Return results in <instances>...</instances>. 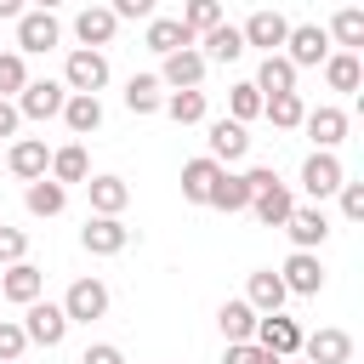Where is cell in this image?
Segmentation results:
<instances>
[{
    "label": "cell",
    "instance_id": "obj_1",
    "mask_svg": "<svg viewBox=\"0 0 364 364\" xmlns=\"http://www.w3.org/2000/svg\"><path fill=\"white\" fill-rule=\"evenodd\" d=\"M23 336H28V347H63V336H68V313H63V301H46V296H34L28 307H23Z\"/></svg>",
    "mask_w": 364,
    "mask_h": 364
},
{
    "label": "cell",
    "instance_id": "obj_2",
    "mask_svg": "<svg viewBox=\"0 0 364 364\" xmlns=\"http://www.w3.org/2000/svg\"><path fill=\"white\" fill-rule=\"evenodd\" d=\"M108 51H97V46H74L68 51V63H63V85L68 91H102L108 85Z\"/></svg>",
    "mask_w": 364,
    "mask_h": 364
},
{
    "label": "cell",
    "instance_id": "obj_3",
    "mask_svg": "<svg viewBox=\"0 0 364 364\" xmlns=\"http://www.w3.org/2000/svg\"><path fill=\"white\" fill-rule=\"evenodd\" d=\"M11 102H17V114H23V119H57V114H63V102H68V85H63V80H28Z\"/></svg>",
    "mask_w": 364,
    "mask_h": 364
},
{
    "label": "cell",
    "instance_id": "obj_4",
    "mask_svg": "<svg viewBox=\"0 0 364 364\" xmlns=\"http://www.w3.org/2000/svg\"><path fill=\"white\" fill-rule=\"evenodd\" d=\"M341 182H347V171H341L336 148H313V154L301 159V188H307V199H330Z\"/></svg>",
    "mask_w": 364,
    "mask_h": 364
},
{
    "label": "cell",
    "instance_id": "obj_5",
    "mask_svg": "<svg viewBox=\"0 0 364 364\" xmlns=\"http://www.w3.org/2000/svg\"><path fill=\"white\" fill-rule=\"evenodd\" d=\"M296 68H318L324 57H330V34L318 28V23H290V34H284V46H279Z\"/></svg>",
    "mask_w": 364,
    "mask_h": 364
},
{
    "label": "cell",
    "instance_id": "obj_6",
    "mask_svg": "<svg viewBox=\"0 0 364 364\" xmlns=\"http://www.w3.org/2000/svg\"><path fill=\"white\" fill-rule=\"evenodd\" d=\"M250 341H262V347L279 353V358H296V353H301V324L279 307V313H262V318H256V336H250Z\"/></svg>",
    "mask_w": 364,
    "mask_h": 364
},
{
    "label": "cell",
    "instance_id": "obj_7",
    "mask_svg": "<svg viewBox=\"0 0 364 364\" xmlns=\"http://www.w3.org/2000/svg\"><path fill=\"white\" fill-rule=\"evenodd\" d=\"M279 279H284L290 296H318V290H324V262H318V250H290L284 267H279Z\"/></svg>",
    "mask_w": 364,
    "mask_h": 364
},
{
    "label": "cell",
    "instance_id": "obj_8",
    "mask_svg": "<svg viewBox=\"0 0 364 364\" xmlns=\"http://www.w3.org/2000/svg\"><path fill=\"white\" fill-rule=\"evenodd\" d=\"M63 313H68V324L102 318V313H108V284H102V279H74L68 296H63Z\"/></svg>",
    "mask_w": 364,
    "mask_h": 364
},
{
    "label": "cell",
    "instance_id": "obj_9",
    "mask_svg": "<svg viewBox=\"0 0 364 364\" xmlns=\"http://www.w3.org/2000/svg\"><path fill=\"white\" fill-rule=\"evenodd\" d=\"M205 142H210V159H216V165H239V159L250 154V131H245L239 119H210V125H205Z\"/></svg>",
    "mask_w": 364,
    "mask_h": 364
},
{
    "label": "cell",
    "instance_id": "obj_10",
    "mask_svg": "<svg viewBox=\"0 0 364 364\" xmlns=\"http://www.w3.org/2000/svg\"><path fill=\"white\" fill-rule=\"evenodd\" d=\"M80 245H85L91 256H119V250L131 245V228H125L119 216H97V210H91V222L80 228Z\"/></svg>",
    "mask_w": 364,
    "mask_h": 364
},
{
    "label": "cell",
    "instance_id": "obj_11",
    "mask_svg": "<svg viewBox=\"0 0 364 364\" xmlns=\"http://www.w3.org/2000/svg\"><path fill=\"white\" fill-rule=\"evenodd\" d=\"M0 296L11 301V307H28L34 296H46V273L23 256V262H11V267H0Z\"/></svg>",
    "mask_w": 364,
    "mask_h": 364
},
{
    "label": "cell",
    "instance_id": "obj_12",
    "mask_svg": "<svg viewBox=\"0 0 364 364\" xmlns=\"http://www.w3.org/2000/svg\"><path fill=\"white\" fill-rule=\"evenodd\" d=\"M239 34H245V46H256V51L267 57V51H279V46H284L290 17H284V11H250V17L239 23Z\"/></svg>",
    "mask_w": 364,
    "mask_h": 364
},
{
    "label": "cell",
    "instance_id": "obj_13",
    "mask_svg": "<svg viewBox=\"0 0 364 364\" xmlns=\"http://www.w3.org/2000/svg\"><path fill=\"white\" fill-rule=\"evenodd\" d=\"M57 40H63V23H57L51 11H40V6H34V11H23V17H17V51H23V57H28V51H51Z\"/></svg>",
    "mask_w": 364,
    "mask_h": 364
},
{
    "label": "cell",
    "instance_id": "obj_14",
    "mask_svg": "<svg viewBox=\"0 0 364 364\" xmlns=\"http://www.w3.org/2000/svg\"><path fill=\"white\" fill-rule=\"evenodd\" d=\"M205 57L193 51V46H182V51H165V63H159V85L165 91H182V85H205Z\"/></svg>",
    "mask_w": 364,
    "mask_h": 364
},
{
    "label": "cell",
    "instance_id": "obj_15",
    "mask_svg": "<svg viewBox=\"0 0 364 364\" xmlns=\"http://www.w3.org/2000/svg\"><path fill=\"white\" fill-rule=\"evenodd\" d=\"M46 165H51V148H46L40 136H11V148H6V171H11L17 182L46 176Z\"/></svg>",
    "mask_w": 364,
    "mask_h": 364
},
{
    "label": "cell",
    "instance_id": "obj_16",
    "mask_svg": "<svg viewBox=\"0 0 364 364\" xmlns=\"http://www.w3.org/2000/svg\"><path fill=\"white\" fill-rule=\"evenodd\" d=\"M284 233H290L296 250H318V245L330 239V216H324L318 205H296V210L284 216Z\"/></svg>",
    "mask_w": 364,
    "mask_h": 364
},
{
    "label": "cell",
    "instance_id": "obj_17",
    "mask_svg": "<svg viewBox=\"0 0 364 364\" xmlns=\"http://www.w3.org/2000/svg\"><path fill=\"white\" fill-rule=\"evenodd\" d=\"M301 358H313V364H353V336L324 324V330L301 336Z\"/></svg>",
    "mask_w": 364,
    "mask_h": 364
},
{
    "label": "cell",
    "instance_id": "obj_18",
    "mask_svg": "<svg viewBox=\"0 0 364 364\" xmlns=\"http://www.w3.org/2000/svg\"><path fill=\"white\" fill-rule=\"evenodd\" d=\"M193 46H199V57H205V63H239V57L250 51V46H245V34H239V28L228 23V17H222L216 28H205V34L193 40Z\"/></svg>",
    "mask_w": 364,
    "mask_h": 364
},
{
    "label": "cell",
    "instance_id": "obj_19",
    "mask_svg": "<svg viewBox=\"0 0 364 364\" xmlns=\"http://www.w3.org/2000/svg\"><path fill=\"white\" fill-rule=\"evenodd\" d=\"M296 131H307V136H313V148H341V142H347V114L324 102V108H307Z\"/></svg>",
    "mask_w": 364,
    "mask_h": 364
},
{
    "label": "cell",
    "instance_id": "obj_20",
    "mask_svg": "<svg viewBox=\"0 0 364 364\" xmlns=\"http://www.w3.org/2000/svg\"><path fill=\"white\" fill-rule=\"evenodd\" d=\"M114 34H119V17H114L108 6H85V11L74 17V40H80V46H97V51H102V46H114Z\"/></svg>",
    "mask_w": 364,
    "mask_h": 364
},
{
    "label": "cell",
    "instance_id": "obj_21",
    "mask_svg": "<svg viewBox=\"0 0 364 364\" xmlns=\"http://www.w3.org/2000/svg\"><path fill=\"white\" fill-rule=\"evenodd\" d=\"M290 210H296V193H290L284 182H267V188H256V199H250V216H256L262 228H284Z\"/></svg>",
    "mask_w": 364,
    "mask_h": 364
},
{
    "label": "cell",
    "instance_id": "obj_22",
    "mask_svg": "<svg viewBox=\"0 0 364 364\" xmlns=\"http://www.w3.org/2000/svg\"><path fill=\"white\" fill-rule=\"evenodd\" d=\"M159 114H171L176 125H205L210 119V97L199 85H182V91H165V108Z\"/></svg>",
    "mask_w": 364,
    "mask_h": 364
},
{
    "label": "cell",
    "instance_id": "obj_23",
    "mask_svg": "<svg viewBox=\"0 0 364 364\" xmlns=\"http://www.w3.org/2000/svg\"><path fill=\"white\" fill-rule=\"evenodd\" d=\"M63 125H68L74 136H91V131L102 125V97H97V91H68V102H63Z\"/></svg>",
    "mask_w": 364,
    "mask_h": 364
},
{
    "label": "cell",
    "instance_id": "obj_24",
    "mask_svg": "<svg viewBox=\"0 0 364 364\" xmlns=\"http://www.w3.org/2000/svg\"><path fill=\"white\" fill-rule=\"evenodd\" d=\"M216 176H222V165H216L210 154L188 159V165H182V199H188V205H210V188H216Z\"/></svg>",
    "mask_w": 364,
    "mask_h": 364
},
{
    "label": "cell",
    "instance_id": "obj_25",
    "mask_svg": "<svg viewBox=\"0 0 364 364\" xmlns=\"http://www.w3.org/2000/svg\"><path fill=\"white\" fill-rule=\"evenodd\" d=\"M23 205H28V216H63L68 210V188L57 176H34L23 188Z\"/></svg>",
    "mask_w": 364,
    "mask_h": 364
},
{
    "label": "cell",
    "instance_id": "obj_26",
    "mask_svg": "<svg viewBox=\"0 0 364 364\" xmlns=\"http://www.w3.org/2000/svg\"><path fill=\"white\" fill-rule=\"evenodd\" d=\"M245 301H250L256 313H279V307L290 301V290H284V279H279L273 267H262V273L245 279Z\"/></svg>",
    "mask_w": 364,
    "mask_h": 364
},
{
    "label": "cell",
    "instance_id": "obj_27",
    "mask_svg": "<svg viewBox=\"0 0 364 364\" xmlns=\"http://www.w3.org/2000/svg\"><path fill=\"white\" fill-rule=\"evenodd\" d=\"M85 193H91V210H97V216H119V210L131 205L125 176H85Z\"/></svg>",
    "mask_w": 364,
    "mask_h": 364
},
{
    "label": "cell",
    "instance_id": "obj_28",
    "mask_svg": "<svg viewBox=\"0 0 364 364\" xmlns=\"http://www.w3.org/2000/svg\"><path fill=\"white\" fill-rule=\"evenodd\" d=\"M296 74H301V68H296L284 51H267L262 68H256V91H262V97H273V91H296Z\"/></svg>",
    "mask_w": 364,
    "mask_h": 364
},
{
    "label": "cell",
    "instance_id": "obj_29",
    "mask_svg": "<svg viewBox=\"0 0 364 364\" xmlns=\"http://www.w3.org/2000/svg\"><path fill=\"white\" fill-rule=\"evenodd\" d=\"M318 68H324V85H330V91H358V85H364V63H358V51H330Z\"/></svg>",
    "mask_w": 364,
    "mask_h": 364
},
{
    "label": "cell",
    "instance_id": "obj_30",
    "mask_svg": "<svg viewBox=\"0 0 364 364\" xmlns=\"http://www.w3.org/2000/svg\"><path fill=\"white\" fill-rule=\"evenodd\" d=\"M250 199H256V193H250L245 171H228V165H222V176H216V188H210V205L233 216V210H250Z\"/></svg>",
    "mask_w": 364,
    "mask_h": 364
},
{
    "label": "cell",
    "instance_id": "obj_31",
    "mask_svg": "<svg viewBox=\"0 0 364 364\" xmlns=\"http://www.w3.org/2000/svg\"><path fill=\"white\" fill-rule=\"evenodd\" d=\"M256 318H262V313H256L245 296H233V301H222V307H216V324H222V336H228V341H250V336H256Z\"/></svg>",
    "mask_w": 364,
    "mask_h": 364
},
{
    "label": "cell",
    "instance_id": "obj_32",
    "mask_svg": "<svg viewBox=\"0 0 364 364\" xmlns=\"http://www.w3.org/2000/svg\"><path fill=\"white\" fill-rule=\"evenodd\" d=\"M324 34H330L336 51H358V46H364V6H341Z\"/></svg>",
    "mask_w": 364,
    "mask_h": 364
},
{
    "label": "cell",
    "instance_id": "obj_33",
    "mask_svg": "<svg viewBox=\"0 0 364 364\" xmlns=\"http://www.w3.org/2000/svg\"><path fill=\"white\" fill-rule=\"evenodd\" d=\"M142 40H148V51H159V57H165V51H182V46H193V34L182 28V17H159V11L148 17V34H142Z\"/></svg>",
    "mask_w": 364,
    "mask_h": 364
},
{
    "label": "cell",
    "instance_id": "obj_34",
    "mask_svg": "<svg viewBox=\"0 0 364 364\" xmlns=\"http://www.w3.org/2000/svg\"><path fill=\"white\" fill-rule=\"evenodd\" d=\"M125 108H131V114H159V108H165L159 74H131V80H125Z\"/></svg>",
    "mask_w": 364,
    "mask_h": 364
},
{
    "label": "cell",
    "instance_id": "obj_35",
    "mask_svg": "<svg viewBox=\"0 0 364 364\" xmlns=\"http://www.w3.org/2000/svg\"><path fill=\"white\" fill-rule=\"evenodd\" d=\"M46 176H57L63 188H68V182H85V176H91V159H85V148H80V142H63V148H51V165H46Z\"/></svg>",
    "mask_w": 364,
    "mask_h": 364
},
{
    "label": "cell",
    "instance_id": "obj_36",
    "mask_svg": "<svg viewBox=\"0 0 364 364\" xmlns=\"http://www.w3.org/2000/svg\"><path fill=\"white\" fill-rule=\"evenodd\" d=\"M262 114H267L279 131H296L301 114H307V102H301V91H273V97H262Z\"/></svg>",
    "mask_w": 364,
    "mask_h": 364
},
{
    "label": "cell",
    "instance_id": "obj_37",
    "mask_svg": "<svg viewBox=\"0 0 364 364\" xmlns=\"http://www.w3.org/2000/svg\"><path fill=\"white\" fill-rule=\"evenodd\" d=\"M228 119H239V125L262 119V91H256V80H239V85H228Z\"/></svg>",
    "mask_w": 364,
    "mask_h": 364
},
{
    "label": "cell",
    "instance_id": "obj_38",
    "mask_svg": "<svg viewBox=\"0 0 364 364\" xmlns=\"http://www.w3.org/2000/svg\"><path fill=\"white\" fill-rule=\"evenodd\" d=\"M216 23H222V0H188V6H182V28H188L193 40H199L205 28H216Z\"/></svg>",
    "mask_w": 364,
    "mask_h": 364
},
{
    "label": "cell",
    "instance_id": "obj_39",
    "mask_svg": "<svg viewBox=\"0 0 364 364\" xmlns=\"http://www.w3.org/2000/svg\"><path fill=\"white\" fill-rule=\"evenodd\" d=\"M28 85V63H23V51H0V97H17Z\"/></svg>",
    "mask_w": 364,
    "mask_h": 364
},
{
    "label": "cell",
    "instance_id": "obj_40",
    "mask_svg": "<svg viewBox=\"0 0 364 364\" xmlns=\"http://www.w3.org/2000/svg\"><path fill=\"white\" fill-rule=\"evenodd\" d=\"M222 364H284V358H279V353H267L262 341H228Z\"/></svg>",
    "mask_w": 364,
    "mask_h": 364
},
{
    "label": "cell",
    "instance_id": "obj_41",
    "mask_svg": "<svg viewBox=\"0 0 364 364\" xmlns=\"http://www.w3.org/2000/svg\"><path fill=\"white\" fill-rule=\"evenodd\" d=\"M28 353V336H23V324L17 318H0V364H17Z\"/></svg>",
    "mask_w": 364,
    "mask_h": 364
},
{
    "label": "cell",
    "instance_id": "obj_42",
    "mask_svg": "<svg viewBox=\"0 0 364 364\" xmlns=\"http://www.w3.org/2000/svg\"><path fill=\"white\" fill-rule=\"evenodd\" d=\"M23 256H28V233L0 222V267H11V262H23Z\"/></svg>",
    "mask_w": 364,
    "mask_h": 364
},
{
    "label": "cell",
    "instance_id": "obj_43",
    "mask_svg": "<svg viewBox=\"0 0 364 364\" xmlns=\"http://www.w3.org/2000/svg\"><path fill=\"white\" fill-rule=\"evenodd\" d=\"M336 193H341V216L347 222H364V182H341Z\"/></svg>",
    "mask_w": 364,
    "mask_h": 364
},
{
    "label": "cell",
    "instance_id": "obj_44",
    "mask_svg": "<svg viewBox=\"0 0 364 364\" xmlns=\"http://www.w3.org/2000/svg\"><path fill=\"white\" fill-rule=\"evenodd\" d=\"M154 6H159V0H108V11H114L119 23H125V17H142V23H148V17H154Z\"/></svg>",
    "mask_w": 364,
    "mask_h": 364
},
{
    "label": "cell",
    "instance_id": "obj_45",
    "mask_svg": "<svg viewBox=\"0 0 364 364\" xmlns=\"http://www.w3.org/2000/svg\"><path fill=\"white\" fill-rule=\"evenodd\" d=\"M80 364H125V353H119V347H114V341H91V347H85V358H80Z\"/></svg>",
    "mask_w": 364,
    "mask_h": 364
},
{
    "label": "cell",
    "instance_id": "obj_46",
    "mask_svg": "<svg viewBox=\"0 0 364 364\" xmlns=\"http://www.w3.org/2000/svg\"><path fill=\"white\" fill-rule=\"evenodd\" d=\"M17 125H23L17 102H11V97H0V136H17Z\"/></svg>",
    "mask_w": 364,
    "mask_h": 364
},
{
    "label": "cell",
    "instance_id": "obj_47",
    "mask_svg": "<svg viewBox=\"0 0 364 364\" xmlns=\"http://www.w3.org/2000/svg\"><path fill=\"white\" fill-rule=\"evenodd\" d=\"M23 11H28V0H0V17H6V23H17Z\"/></svg>",
    "mask_w": 364,
    "mask_h": 364
},
{
    "label": "cell",
    "instance_id": "obj_48",
    "mask_svg": "<svg viewBox=\"0 0 364 364\" xmlns=\"http://www.w3.org/2000/svg\"><path fill=\"white\" fill-rule=\"evenodd\" d=\"M34 6H40V11H57V6H63V0H34Z\"/></svg>",
    "mask_w": 364,
    "mask_h": 364
},
{
    "label": "cell",
    "instance_id": "obj_49",
    "mask_svg": "<svg viewBox=\"0 0 364 364\" xmlns=\"http://www.w3.org/2000/svg\"><path fill=\"white\" fill-rule=\"evenodd\" d=\"M284 364H313V358H301V353H296V358H284Z\"/></svg>",
    "mask_w": 364,
    "mask_h": 364
},
{
    "label": "cell",
    "instance_id": "obj_50",
    "mask_svg": "<svg viewBox=\"0 0 364 364\" xmlns=\"http://www.w3.org/2000/svg\"><path fill=\"white\" fill-rule=\"evenodd\" d=\"M17 364H23V358H17Z\"/></svg>",
    "mask_w": 364,
    "mask_h": 364
}]
</instances>
